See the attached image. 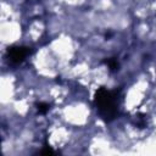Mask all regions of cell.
Masks as SVG:
<instances>
[{
    "label": "cell",
    "instance_id": "6da1fadb",
    "mask_svg": "<svg viewBox=\"0 0 156 156\" xmlns=\"http://www.w3.org/2000/svg\"><path fill=\"white\" fill-rule=\"evenodd\" d=\"M94 102L105 121L110 122L117 116V91L101 87L95 93Z\"/></svg>",
    "mask_w": 156,
    "mask_h": 156
},
{
    "label": "cell",
    "instance_id": "7a4b0ae2",
    "mask_svg": "<svg viewBox=\"0 0 156 156\" xmlns=\"http://www.w3.org/2000/svg\"><path fill=\"white\" fill-rule=\"evenodd\" d=\"M29 54L28 48L24 46H11L7 49V57L13 63H20Z\"/></svg>",
    "mask_w": 156,
    "mask_h": 156
},
{
    "label": "cell",
    "instance_id": "3957f363",
    "mask_svg": "<svg viewBox=\"0 0 156 156\" xmlns=\"http://www.w3.org/2000/svg\"><path fill=\"white\" fill-rule=\"evenodd\" d=\"M38 110H39L40 113H45L49 110V105L44 104V102H40V104H38Z\"/></svg>",
    "mask_w": 156,
    "mask_h": 156
},
{
    "label": "cell",
    "instance_id": "277c9868",
    "mask_svg": "<svg viewBox=\"0 0 156 156\" xmlns=\"http://www.w3.org/2000/svg\"><path fill=\"white\" fill-rule=\"evenodd\" d=\"M40 154H45V155H52V154H54V150H52L51 147H49V146H45V149H43V150L40 151Z\"/></svg>",
    "mask_w": 156,
    "mask_h": 156
},
{
    "label": "cell",
    "instance_id": "5b68a950",
    "mask_svg": "<svg viewBox=\"0 0 156 156\" xmlns=\"http://www.w3.org/2000/svg\"><path fill=\"white\" fill-rule=\"evenodd\" d=\"M108 65H110L111 68H116V67H117V62H116V60H110V61H108Z\"/></svg>",
    "mask_w": 156,
    "mask_h": 156
}]
</instances>
